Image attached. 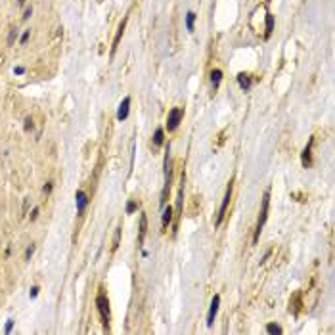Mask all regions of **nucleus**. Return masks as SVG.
<instances>
[{
    "mask_svg": "<svg viewBox=\"0 0 335 335\" xmlns=\"http://www.w3.org/2000/svg\"><path fill=\"white\" fill-rule=\"evenodd\" d=\"M96 306H98L102 324L107 328V324H109V301H107V297L103 295V291H100L98 297H96Z\"/></svg>",
    "mask_w": 335,
    "mask_h": 335,
    "instance_id": "obj_1",
    "label": "nucleus"
},
{
    "mask_svg": "<svg viewBox=\"0 0 335 335\" xmlns=\"http://www.w3.org/2000/svg\"><path fill=\"white\" fill-rule=\"evenodd\" d=\"M268 203H270V193L266 192L264 197H262V207H260V215H259V222H257V230H255V241L259 239L260 236V230L266 222V216H268Z\"/></svg>",
    "mask_w": 335,
    "mask_h": 335,
    "instance_id": "obj_2",
    "label": "nucleus"
},
{
    "mask_svg": "<svg viewBox=\"0 0 335 335\" xmlns=\"http://www.w3.org/2000/svg\"><path fill=\"white\" fill-rule=\"evenodd\" d=\"M182 117H184V109H182V107H172V109L169 111V117H167V128H169V130H174V128L180 124Z\"/></svg>",
    "mask_w": 335,
    "mask_h": 335,
    "instance_id": "obj_3",
    "label": "nucleus"
},
{
    "mask_svg": "<svg viewBox=\"0 0 335 335\" xmlns=\"http://www.w3.org/2000/svg\"><path fill=\"white\" fill-rule=\"evenodd\" d=\"M230 199H232V182H230L228 188H226V193H224V197H222V205H220V211H219L216 220H215V226H220V222H222V219H224V215H226V209H228V205H230Z\"/></svg>",
    "mask_w": 335,
    "mask_h": 335,
    "instance_id": "obj_4",
    "label": "nucleus"
},
{
    "mask_svg": "<svg viewBox=\"0 0 335 335\" xmlns=\"http://www.w3.org/2000/svg\"><path fill=\"white\" fill-rule=\"evenodd\" d=\"M219 305H220V297L215 295L211 301V308H209V316H207V326H213V322H215V316L216 312H219Z\"/></svg>",
    "mask_w": 335,
    "mask_h": 335,
    "instance_id": "obj_5",
    "label": "nucleus"
},
{
    "mask_svg": "<svg viewBox=\"0 0 335 335\" xmlns=\"http://www.w3.org/2000/svg\"><path fill=\"white\" fill-rule=\"evenodd\" d=\"M128 109H130V96H127V98L121 102L119 111H117V119H119V121H124V119L128 117Z\"/></svg>",
    "mask_w": 335,
    "mask_h": 335,
    "instance_id": "obj_6",
    "label": "nucleus"
},
{
    "mask_svg": "<svg viewBox=\"0 0 335 335\" xmlns=\"http://www.w3.org/2000/svg\"><path fill=\"white\" fill-rule=\"evenodd\" d=\"M124 27H127V17L121 21V25H119V31H117V35H115V40H113V46H111V56L115 54V50H117V46H119V42H121V37H123V33H124Z\"/></svg>",
    "mask_w": 335,
    "mask_h": 335,
    "instance_id": "obj_7",
    "label": "nucleus"
},
{
    "mask_svg": "<svg viewBox=\"0 0 335 335\" xmlns=\"http://www.w3.org/2000/svg\"><path fill=\"white\" fill-rule=\"evenodd\" d=\"M146 232H148V216H146V215H140V236H138V243H140V245L144 243Z\"/></svg>",
    "mask_w": 335,
    "mask_h": 335,
    "instance_id": "obj_8",
    "label": "nucleus"
},
{
    "mask_svg": "<svg viewBox=\"0 0 335 335\" xmlns=\"http://www.w3.org/2000/svg\"><path fill=\"white\" fill-rule=\"evenodd\" d=\"M312 144H314V138H310V142H308V146L305 148V151H302V165L305 167H310V149H312Z\"/></svg>",
    "mask_w": 335,
    "mask_h": 335,
    "instance_id": "obj_9",
    "label": "nucleus"
},
{
    "mask_svg": "<svg viewBox=\"0 0 335 335\" xmlns=\"http://www.w3.org/2000/svg\"><path fill=\"white\" fill-rule=\"evenodd\" d=\"M220 80H222V71L220 69H213L211 71V82H213V88H219V84H220Z\"/></svg>",
    "mask_w": 335,
    "mask_h": 335,
    "instance_id": "obj_10",
    "label": "nucleus"
},
{
    "mask_svg": "<svg viewBox=\"0 0 335 335\" xmlns=\"http://www.w3.org/2000/svg\"><path fill=\"white\" fill-rule=\"evenodd\" d=\"M84 207H86V195H84V192H77V211L82 213Z\"/></svg>",
    "mask_w": 335,
    "mask_h": 335,
    "instance_id": "obj_11",
    "label": "nucleus"
},
{
    "mask_svg": "<svg viewBox=\"0 0 335 335\" xmlns=\"http://www.w3.org/2000/svg\"><path fill=\"white\" fill-rule=\"evenodd\" d=\"M237 82H239V86L243 88V90H249V86H251V79H249V75H245V73L237 75Z\"/></svg>",
    "mask_w": 335,
    "mask_h": 335,
    "instance_id": "obj_12",
    "label": "nucleus"
},
{
    "mask_svg": "<svg viewBox=\"0 0 335 335\" xmlns=\"http://www.w3.org/2000/svg\"><path fill=\"white\" fill-rule=\"evenodd\" d=\"M272 31H274V15L268 14L266 15V38L272 35Z\"/></svg>",
    "mask_w": 335,
    "mask_h": 335,
    "instance_id": "obj_13",
    "label": "nucleus"
},
{
    "mask_svg": "<svg viewBox=\"0 0 335 335\" xmlns=\"http://www.w3.org/2000/svg\"><path fill=\"white\" fill-rule=\"evenodd\" d=\"M171 219H172V209H171V207H167V209L163 211V230H165V228L169 226V222H171Z\"/></svg>",
    "mask_w": 335,
    "mask_h": 335,
    "instance_id": "obj_14",
    "label": "nucleus"
},
{
    "mask_svg": "<svg viewBox=\"0 0 335 335\" xmlns=\"http://www.w3.org/2000/svg\"><path fill=\"white\" fill-rule=\"evenodd\" d=\"M193 21H195V14H193V12H188L186 14V29L190 31V33L193 31Z\"/></svg>",
    "mask_w": 335,
    "mask_h": 335,
    "instance_id": "obj_15",
    "label": "nucleus"
},
{
    "mask_svg": "<svg viewBox=\"0 0 335 335\" xmlns=\"http://www.w3.org/2000/svg\"><path fill=\"white\" fill-rule=\"evenodd\" d=\"M119 239H121V228L115 230V236H113V245H111V251H115L119 247Z\"/></svg>",
    "mask_w": 335,
    "mask_h": 335,
    "instance_id": "obj_16",
    "label": "nucleus"
},
{
    "mask_svg": "<svg viewBox=\"0 0 335 335\" xmlns=\"http://www.w3.org/2000/svg\"><path fill=\"white\" fill-rule=\"evenodd\" d=\"M163 136H165L163 128H157V130H155V144H157V146H161V144H163Z\"/></svg>",
    "mask_w": 335,
    "mask_h": 335,
    "instance_id": "obj_17",
    "label": "nucleus"
},
{
    "mask_svg": "<svg viewBox=\"0 0 335 335\" xmlns=\"http://www.w3.org/2000/svg\"><path fill=\"white\" fill-rule=\"evenodd\" d=\"M266 331H268V333H281V328H280V326H276V324H268V326H266Z\"/></svg>",
    "mask_w": 335,
    "mask_h": 335,
    "instance_id": "obj_18",
    "label": "nucleus"
},
{
    "mask_svg": "<svg viewBox=\"0 0 335 335\" xmlns=\"http://www.w3.org/2000/svg\"><path fill=\"white\" fill-rule=\"evenodd\" d=\"M17 38V29H12V33H10V37H8V44H14V40Z\"/></svg>",
    "mask_w": 335,
    "mask_h": 335,
    "instance_id": "obj_19",
    "label": "nucleus"
},
{
    "mask_svg": "<svg viewBox=\"0 0 335 335\" xmlns=\"http://www.w3.org/2000/svg\"><path fill=\"white\" fill-rule=\"evenodd\" d=\"M29 37H31V31H25V33H23V37H21V44H25L27 40H29Z\"/></svg>",
    "mask_w": 335,
    "mask_h": 335,
    "instance_id": "obj_20",
    "label": "nucleus"
},
{
    "mask_svg": "<svg viewBox=\"0 0 335 335\" xmlns=\"http://www.w3.org/2000/svg\"><path fill=\"white\" fill-rule=\"evenodd\" d=\"M33 14V8H27L25 10V14H23V19H29V15Z\"/></svg>",
    "mask_w": 335,
    "mask_h": 335,
    "instance_id": "obj_21",
    "label": "nucleus"
},
{
    "mask_svg": "<svg viewBox=\"0 0 335 335\" xmlns=\"http://www.w3.org/2000/svg\"><path fill=\"white\" fill-rule=\"evenodd\" d=\"M134 209H136V203H134V201H130V203H128V207H127V211H128V213H132Z\"/></svg>",
    "mask_w": 335,
    "mask_h": 335,
    "instance_id": "obj_22",
    "label": "nucleus"
},
{
    "mask_svg": "<svg viewBox=\"0 0 335 335\" xmlns=\"http://www.w3.org/2000/svg\"><path fill=\"white\" fill-rule=\"evenodd\" d=\"M33 251H35V247H33V245H31V247L27 249V253H25V259H29V257L33 255Z\"/></svg>",
    "mask_w": 335,
    "mask_h": 335,
    "instance_id": "obj_23",
    "label": "nucleus"
},
{
    "mask_svg": "<svg viewBox=\"0 0 335 335\" xmlns=\"http://www.w3.org/2000/svg\"><path fill=\"white\" fill-rule=\"evenodd\" d=\"M14 71H15V73H17V75H21V73H23V71H25V69H23V67H15Z\"/></svg>",
    "mask_w": 335,
    "mask_h": 335,
    "instance_id": "obj_24",
    "label": "nucleus"
},
{
    "mask_svg": "<svg viewBox=\"0 0 335 335\" xmlns=\"http://www.w3.org/2000/svg\"><path fill=\"white\" fill-rule=\"evenodd\" d=\"M37 293H38V287H33V291H31V297H37Z\"/></svg>",
    "mask_w": 335,
    "mask_h": 335,
    "instance_id": "obj_25",
    "label": "nucleus"
},
{
    "mask_svg": "<svg viewBox=\"0 0 335 335\" xmlns=\"http://www.w3.org/2000/svg\"><path fill=\"white\" fill-rule=\"evenodd\" d=\"M25 123H27V124H25V127H27V128H31V127H33V121H31V119H27V121H25Z\"/></svg>",
    "mask_w": 335,
    "mask_h": 335,
    "instance_id": "obj_26",
    "label": "nucleus"
},
{
    "mask_svg": "<svg viewBox=\"0 0 335 335\" xmlns=\"http://www.w3.org/2000/svg\"><path fill=\"white\" fill-rule=\"evenodd\" d=\"M37 215H38V209H35V211H33V215H31V219L35 220V219H37Z\"/></svg>",
    "mask_w": 335,
    "mask_h": 335,
    "instance_id": "obj_27",
    "label": "nucleus"
},
{
    "mask_svg": "<svg viewBox=\"0 0 335 335\" xmlns=\"http://www.w3.org/2000/svg\"><path fill=\"white\" fill-rule=\"evenodd\" d=\"M17 2H19V4H25V0H17Z\"/></svg>",
    "mask_w": 335,
    "mask_h": 335,
    "instance_id": "obj_28",
    "label": "nucleus"
}]
</instances>
